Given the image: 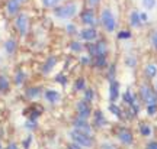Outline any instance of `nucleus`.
<instances>
[{"label":"nucleus","mask_w":157,"mask_h":149,"mask_svg":"<svg viewBox=\"0 0 157 149\" xmlns=\"http://www.w3.org/2000/svg\"><path fill=\"white\" fill-rule=\"evenodd\" d=\"M70 139L73 140L74 144H77L78 146H82V148H93L95 146V142H93L92 136L84 135V133L76 130V129L70 132Z\"/></svg>","instance_id":"f257e3e1"},{"label":"nucleus","mask_w":157,"mask_h":149,"mask_svg":"<svg viewBox=\"0 0 157 149\" xmlns=\"http://www.w3.org/2000/svg\"><path fill=\"white\" fill-rule=\"evenodd\" d=\"M77 13V5L76 3H67V5H63V6H58L54 9V15L58 19H70L73 17L74 15Z\"/></svg>","instance_id":"f03ea898"},{"label":"nucleus","mask_w":157,"mask_h":149,"mask_svg":"<svg viewBox=\"0 0 157 149\" xmlns=\"http://www.w3.org/2000/svg\"><path fill=\"white\" fill-rule=\"evenodd\" d=\"M101 23L106 32H113L117 29V17L109 9H105L101 13Z\"/></svg>","instance_id":"7ed1b4c3"},{"label":"nucleus","mask_w":157,"mask_h":149,"mask_svg":"<svg viewBox=\"0 0 157 149\" xmlns=\"http://www.w3.org/2000/svg\"><path fill=\"white\" fill-rule=\"evenodd\" d=\"M15 28H16L17 33L21 36H25L29 31V17L25 15V13H21L17 15L16 19H15Z\"/></svg>","instance_id":"20e7f679"},{"label":"nucleus","mask_w":157,"mask_h":149,"mask_svg":"<svg viewBox=\"0 0 157 149\" xmlns=\"http://www.w3.org/2000/svg\"><path fill=\"white\" fill-rule=\"evenodd\" d=\"M140 96H141V100L146 103L147 106L148 104H157V96L153 93V90L146 85V84H143L140 87Z\"/></svg>","instance_id":"39448f33"},{"label":"nucleus","mask_w":157,"mask_h":149,"mask_svg":"<svg viewBox=\"0 0 157 149\" xmlns=\"http://www.w3.org/2000/svg\"><path fill=\"white\" fill-rule=\"evenodd\" d=\"M90 56H98V55H106L108 54V45L105 41H99L95 44H90L87 46Z\"/></svg>","instance_id":"423d86ee"},{"label":"nucleus","mask_w":157,"mask_h":149,"mask_svg":"<svg viewBox=\"0 0 157 149\" xmlns=\"http://www.w3.org/2000/svg\"><path fill=\"white\" fill-rule=\"evenodd\" d=\"M74 125V129L76 130H78V132L84 133V135H89V136H92L93 135V127L90 126V123H87L86 122V119H76V120L73 122Z\"/></svg>","instance_id":"0eeeda50"},{"label":"nucleus","mask_w":157,"mask_h":149,"mask_svg":"<svg viewBox=\"0 0 157 149\" xmlns=\"http://www.w3.org/2000/svg\"><path fill=\"white\" fill-rule=\"evenodd\" d=\"M80 19H82V23L86 25V26H95V23H96L95 10H93V9H90V7H87L86 10L82 12Z\"/></svg>","instance_id":"6e6552de"},{"label":"nucleus","mask_w":157,"mask_h":149,"mask_svg":"<svg viewBox=\"0 0 157 149\" xmlns=\"http://www.w3.org/2000/svg\"><path fill=\"white\" fill-rule=\"evenodd\" d=\"M92 113V107H90V103L86 101V100H82L77 103V114L80 119H87Z\"/></svg>","instance_id":"1a4fd4ad"},{"label":"nucleus","mask_w":157,"mask_h":149,"mask_svg":"<svg viewBox=\"0 0 157 149\" xmlns=\"http://www.w3.org/2000/svg\"><path fill=\"white\" fill-rule=\"evenodd\" d=\"M25 0H7L6 2V12H7V15H10V16H15L19 9H21V6Z\"/></svg>","instance_id":"9d476101"},{"label":"nucleus","mask_w":157,"mask_h":149,"mask_svg":"<svg viewBox=\"0 0 157 149\" xmlns=\"http://www.w3.org/2000/svg\"><path fill=\"white\" fill-rule=\"evenodd\" d=\"M117 136H118V139L122 142V144H125V145H129L131 142H132V133H131V130L129 129H127V127H121L119 130L117 132Z\"/></svg>","instance_id":"9b49d317"},{"label":"nucleus","mask_w":157,"mask_h":149,"mask_svg":"<svg viewBox=\"0 0 157 149\" xmlns=\"http://www.w3.org/2000/svg\"><path fill=\"white\" fill-rule=\"evenodd\" d=\"M80 35H82V39H83V41L92 42V41H95V39L98 38V31H96L93 26H87V28L82 29Z\"/></svg>","instance_id":"f8f14e48"},{"label":"nucleus","mask_w":157,"mask_h":149,"mask_svg":"<svg viewBox=\"0 0 157 149\" xmlns=\"http://www.w3.org/2000/svg\"><path fill=\"white\" fill-rule=\"evenodd\" d=\"M119 97V84L115 80H111V87H109V100L115 103Z\"/></svg>","instance_id":"ddd939ff"},{"label":"nucleus","mask_w":157,"mask_h":149,"mask_svg":"<svg viewBox=\"0 0 157 149\" xmlns=\"http://www.w3.org/2000/svg\"><path fill=\"white\" fill-rule=\"evenodd\" d=\"M44 96L48 103H58V100H60V93L56 91V90H47Z\"/></svg>","instance_id":"4468645a"},{"label":"nucleus","mask_w":157,"mask_h":149,"mask_svg":"<svg viewBox=\"0 0 157 149\" xmlns=\"http://www.w3.org/2000/svg\"><path fill=\"white\" fill-rule=\"evenodd\" d=\"M93 123H95V126H98V127L106 126V119H105V116H103V113H102L101 110H96V111H95Z\"/></svg>","instance_id":"2eb2a0df"},{"label":"nucleus","mask_w":157,"mask_h":149,"mask_svg":"<svg viewBox=\"0 0 157 149\" xmlns=\"http://www.w3.org/2000/svg\"><path fill=\"white\" fill-rule=\"evenodd\" d=\"M5 51L7 52V55H13L16 51V41L15 39H7L5 42Z\"/></svg>","instance_id":"dca6fc26"},{"label":"nucleus","mask_w":157,"mask_h":149,"mask_svg":"<svg viewBox=\"0 0 157 149\" xmlns=\"http://www.w3.org/2000/svg\"><path fill=\"white\" fill-rule=\"evenodd\" d=\"M93 65L96 68H105L108 65L106 62V55H98V56H93Z\"/></svg>","instance_id":"f3484780"},{"label":"nucleus","mask_w":157,"mask_h":149,"mask_svg":"<svg viewBox=\"0 0 157 149\" xmlns=\"http://www.w3.org/2000/svg\"><path fill=\"white\" fill-rule=\"evenodd\" d=\"M129 23H131V26L132 28H137V26H140L141 25V19H140V13L137 10H134L131 13V16H129Z\"/></svg>","instance_id":"a211bd4d"},{"label":"nucleus","mask_w":157,"mask_h":149,"mask_svg":"<svg viewBox=\"0 0 157 149\" xmlns=\"http://www.w3.org/2000/svg\"><path fill=\"white\" fill-rule=\"evenodd\" d=\"M10 89V83L6 75H0V93H7Z\"/></svg>","instance_id":"6ab92c4d"},{"label":"nucleus","mask_w":157,"mask_h":149,"mask_svg":"<svg viewBox=\"0 0 157 149\" xmlns=\"http://www.w3.org/2000/svg\"><path fill=\"white\" fill-rule=\"evenodd\" d=\"M57 64V58H54V56H51V58H48V61L44 64V67H42V71L47 74V72H50L52 68H54V65Z\"/></svg>","instance_id":"aec40b11"},{"label":"nucleus","mask_w":157,"mask_h":149,"mask_svg":"<svg viewBox=\"0 0 157 149\" xmlns=\"http://www.w3.org/2000/svg\"><path fill=\"white\" fill-rule=\"evenodd\" d=\"M146 75L148 78H154L157 75V67L154 64H148L146 65Z\"/></svg>","instance_id":"412c9836"},{"label":"nucleus","mask_w":157,"mask_h":149,"mask_svg":"<svg viewBox=\"0 0 157 149\" xmlns=\"http://www.w3.org/2000/svg\"><path fill=\"white\" fill-rule=\"evenodd\" d=\"M124 101H125L127 104H129V106H132L135 103V101H134V96H132V93H131L129 90H127V91H125V94H124Z\"/></svg>","instance_id":"4be33fe9"},{"label":"nucleus","mask_w":157,"mask_h":149,"mask_svg":"<svg viewBox=\"0 0 157 149\" xmlns=\"http://www.w3.org/2000/svg\"><path fill=\"white\" fill-rule=\"evenodd\" d=\"M41 3L44 5V7L51 9V7H56V6H58L60 0H41Z\"/></svg>","instance_id":"5701e85b"},{"label":"nucleus","mask_w":157,"mask_h":149,"mask_svg":"<svg viewBox=\"0 0 157 149\" xmlns=\"http://www.w3.org/2000/svg\"><path fill=\"white\" fill-rule=\"evenodd\" d=\"M23 80H25V72H23V71H17L16 74H15V83L19 85V84L23 83Z\"/></svg>","instance_id":"b1692460"},{"label":"nucleus","mask_w":157,"mask_h":149,"mask_svg":"<svg viewBox=\"0 0 157 149\" xmlns=\"http://www.w3.org/2000/svg\"><path fill=\"white\" fill-rule=\"evenodd\" d=\"M93 97H95V91H93V89H86V93H84V100L90 103V101L93 100Z\"/></svg>","instance_id":"393cba45"},{"label":"nucleus","mask_w":157,"mask_h":149,"mask_svg":"<svg viewBox=\"0 0 157 149\" xmlns=\"http://www.w3.org/2000/svg\"><path fill=\"white\" fill-rule=\"evenodd\" d=\"M109 111H112L117 117H121V110H119V107H118L115 103H112V104L109 106Z\"/></svg>","instance_id":"a878e982"},{"label":"nucleus","mask_w":157,"mask_h":149,"mask_svg":"<svg viewBox=\"0 0 157 149\" xmlns=\"http://www.w3.org/2000/svg\"><path fill=\"white\" fill-rule=\"evenodd\" d=\"M143 6L148 9V10H151L153 7L156 6V0H143Z\"/></svg>","instance_id":"bb28decb"},{"label":"nucleus","mask_w":157,"mask_h":149,"mask_svg":"<svg viewBox=\"0 0 157 149\" xmlns=\"http://www.w3.org/2000/svg\"><path fill=\"white\" fill-rule=\"evenodd\" d=\"M39 93H41V90H39L38 87H32V89H29L28 91H26L28 97H36V96H38Z\"/></svg>","instance_id":"cd10ccee"},{"label":"nucleus","mask_w":157,"mask_h":149,"mask_svg":"<svg viewBox=\"0 0 157 149\" xmlns=\"http://www.w3.org/2000/svg\"><path fill=\"white\" fill-rule=\"evenodd\" d=\"M141 135H143V136H150V135H151V129H150L148 125H143V126H141Z\"/></svg>","instance_id":"c85d7f7f"},{"label":"nucleus","mask_w":157,"mask_h":149,"mask_svg":"<svg viewBox=\"0 0 157 149\" xmlns=\"http://www.w3.org/2000/svg\"><path fill=\"white\" fill-rule=\"evenodd\" d=\"M74 90H76V91L84 90V80H83V78H80V80H77V81H76V84H74Z\"/></svg>","instance_id":"c756f323"},{"label":"nucleus","mask_w":157,"mask_h":149,"mask_svg":"<svg viewBox=\"0 0 157 149\" xmlns=\"http://www.w3.org/2000/svg\"><path fill=\"white\" fill-rule=\"evenodd\" d=\"M156 111H157V104H148L147 106V113H148L150 116L156 114Z\"/></svg>","instance_id":"7c9ffc66"},{"label":"nucleus","mask_w":157,"mask_h":149,"mask_svg":"<svg viewBox=\"0 0 157 149\" xmlns=\"http://www.w3.org/2000/svg\"><path fill=\"white\" fill-rule=\"evenodd\" d=\"M102 0H86V3H87V7H90V9H93V7H96V6H99V3H101Z\"/></svg>","instance_id":"2f4dec72"},{"label":"nucleus","mask_w":157,"mask_h":149,"mask_svg":"<svg viewBox=\"0 0 157 149\" xmlns=\"http://www.w3.org/2000/svg\"><path fill=\"white\" fill-rule=\"evenodd\" d=\"M118 38L119 39H128V38H131V32H128V31H125V32H119L118 33Z\"/></svg>","instance_id":"473e14b6"},{"label":"nucleus","mask_w":157,"mask_h":149,"mask_svg":"<svg viewBox=\"0 0 157 149\" xmlns=\"http://www.w3.org/2000/svg\"><path fill=\"white\" fill-rule=\"evenodd\" d=\"M71 49L73 51H82L83 49V45L80 42H71Z\"/></svg>","instance_id":"72a5a7b5"},{"label":"nucleus","mask_w":157,"mask_h":149,"mask_svg":"<svg viewBox=\"0 0 157 149\" xmlns=\"http://www.w3.org/2000/svg\"><path fill=\"white\" fill-rule=\"evenodd\" d=\"M151 44H153V46L157 49V31L151 35Z\"/></svg>","instance_id":"f704fd0d"},{"label":"nucleus","mask_w":157,"mask_h":149,"mask_svg":"<svg viewBox=\"0 0 157 149\" xmlns=\"http://www.w3.org/2000/svg\"><path fill=\"white\" fill-rule=\"evenodd\" d=\"M147 149H157V142H150L147 145Z\"/></svg>","instance_id":"c9c22d12"},{"label":"nucleus","mask_w":157,"mask_h":149,"mask_svg":"<svg viewBox=\"0 0 157 149\" xmlns=\"http://www.w3.org/2000/svg\"><path fill=\"white\" fill-rule=\"evenodd\" d=\"M140 19H141V22H147V20H148L146 13H140Z\"/></svg>","instance_id":"e433bc0d"},{"label":"nucleus","mask_w":157,"mask_h":149,"mask_svg":"<svg viewBox=\"0 0 157 149\" xmlns=\"http://www.w3.org/2000/svg\"><path fill=\"white\" fill-rule=\"evenodd\" d=\"M68 149H82V146H78L77 144H74V142H73V145H70V148H68Z\"/></svg>","instance_id":"4c0bfd02"},{"label":"nucleus","mask_w":157,"mask_h":149,"mask_svg":"<svg viewBox=\"0 0 157 149\" xmlns=\"http://www.w3.org/2000/svg\"><path fill=\"white\" fill-rule=\"evenodd\" d=\"M67 29H68V33H74V26L73 25H68Z\"/></svg>","instance_id":"58836bf2"},{"label":"nucleus","mask_w":157,"mask_h":149,"mask_svg":"<svg viewBox=\"0 0 157 149\" xmlns=\"http://www.w3.org/2000/svg\"><path fill=\"white\" fill-rule=\"evenodd\" d=\"M7 149H17V146L15 144H10L9 146H7Z\"/></svg>","instance_id":"ea45409f"},{"label":"nucleus","mask_w":157,"mask_h":149,"mask_svg":"<svg viewBox=\"0 0 157 149\" xmlns=\"http://www.w3.org/2000/svg\"><path fill=\"white\" fill-rule=\"evenodd\" d=\"M105 149H115L113 146H111V145H105Z\"/></svg>","instance_id":"a19ab883"},{"label":"nucleus","mask_w":157,"mask_h":149,"mask_svg":"<svg viewBox=\"0 0 157 149\" xmlns=\"http://www.w3.org/2000/svg\"><path fill=\"white\" fill-rule=\"evenodd\" d=\"M82 61H83V64H87V62H89V58H83Z\"/></svg>","instance_id":"79ce46f5"},{"label":"nucleus","mask_w":157,"mask_h":149,"mask_svg":"<svg viewBox=\"0 0 157 149\" xmlns=\"http://www.w3.org/2000/svg\"><path fill=\"white\" fill-rule=\"evenodd\" d=\"M0 149H2V145H0Z\"/></svg>","instance_id":"37998d69"}]
</instances>
